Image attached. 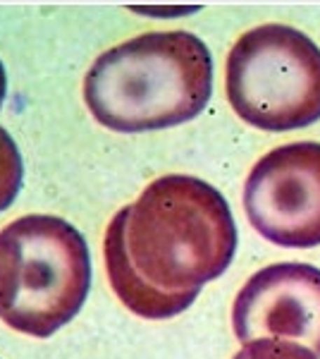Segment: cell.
<instances>
[{
    "mask_svg": "<svg viewBox=\"0 0 320 359\" xmlns=\"http://www.w3.org/2000/svg\"><path fill=\"white\" fill-rule=\"evenodd\" d=\"M237 252L230 204L194 175H162L108 223L103 257L113 292L132 314L170 318L196 302Z\"/></svg>",
    "mask_w": 320,
    "mask_h": 359,
    "instance_id": "cell-1",
    "label": "cell"
},
{
    "mask_svg": "<svg viewBox=\"0 0 320 359\" xmlns=\"http://www.w3.org/2000/svg\"><path fill=\"white\" fill-rule=\"evenodd\" d=\"M213 91V60L196 34L148 32L113 46L84 77L91 115L115 132H148L189 123Z\"/></svg>",
    "mask_w": 320,
    "mask_h": 359,
    "instance_id": "cell-2",
    "label": "cell"
},
{
    "mask_svg": "<svg viewBox=\"0 0 320 359\" xmlns=\"http://www.w3.org/2000/svg\"><path fill=\"white\" fill-rule=\"evenodd\" d=\"M91 287L84 235L57 216H22L0 230V318L48 338L79 314Z\"/></svg>",
    "mask_w": 320,
    "mask_h": 359,
    "instance_id": "cell-3",
    "label": "cell"
},
{
    "mask_svg": "<svg viewBox=\"0 0 320 359\" xmlns=\"http://www.w3.org/2000/svg\"><path fill=\"white\" fill-rule=\"evenodd\" d=\"M230 106L244 123L287 132L320 120V48L287 25L242 34L225 65Z\"/></svg>",
    "mask_w": 320,
    "mask_h": 359,
    "instance_id": "cell-4",
    "label": "cell"
},
{
    "mask_svg": "<svg viewBox=\"0 0 320 359\" xmlns=\"http://www.w3.org/2000/svg\"><path fill=\"white\" fill-rule=\"evenodd\" d=\"M249 223L280 247L320 245V144L294 142L260 156L244 184Z\"/></svg>",
    "mask_w": 320,
    "mask_h": 359,
    "instance_id": "cell-5",
    "label": "cell"
},
{
    "mask_svg": "<svg viewBox=\"0 0 320 359\" xmlns=\"http://www.w3.org/2000/svg\"><path fill=\"white\" fill-rule=\"evenodd\" d=\"M232 326L242 345L277 338L320 355V269L296 262L260 269L235 297Z\"/></svg>",
    "mask_w": 320,
    "mask_h": 359,
    "instance_id": "cell-6",
    "label": "cell"
},
{
    "mask_svg": "<svg viewBox=\"0 0 320 359\" xmlns=\"http://www.w3.org/2000/svg\"><path fill=\"white\" fill-rule=\"evenodd\" d=\"M25 163H22L20 149L5 127H0V213L5 211L20 194Z\"/></svg>",
    "mask_w": 320,
    "mask_h": 359,
    "instance_id": "cell-7",
    "label": "cell"
},
{
    "mask_svg": "<svg viewBox=\"0 0 320 359\" xmlns=\"http://www.w3.org/2000/svg\"><path fill=\"white\" fill-rule=\"evenodd\" d=\"M232 359H318V355L299 343L265 338L246 343Z\"/></svg>",
    "mask_w": 320,
    "mask_h": 359,
    "instance_id": "cell-8",
    "label": "cell"
},
{
    "mask_svg": "<svg viewBox=\"0 0 320 359\" xmlns=\"http://www.w3.org/2000/svg\"><path fill=\"white\" fill-rule=\"evenodd\" d=\"M5 94H8V74H5V67H3V62H0V108H3Z\"/></svg>",
    "mask_w": 320,
    "mask_h": 359,
    "instance_id": "cell-9",
    "label": "cell"
}]
</instances>
